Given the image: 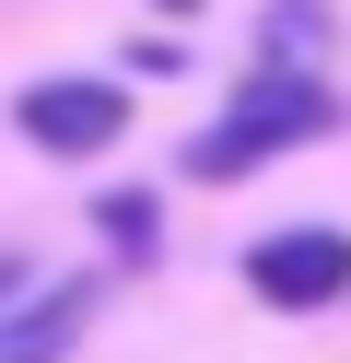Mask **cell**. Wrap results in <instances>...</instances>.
<instances>
[{
    "label": "cell",
    "mask_w": 351,
    "mask_h": 363,
    "mask_svg": "<svg viewBox=\"0 0 351 363\" xmlns=\"http://www.w3.org/2000/svg\"><path fill=\"white\" fill-rule=\"evenodd\" d=\"M328 129H340L328 71H269V59H257V71L234 82V106L187 141V176H199V188H234V176H257L269 152H304V141H328Z\"/></svg>",
    "instance_id": "obj_1"
},
{
    "label": "cell",
    "mask_w": 351,
    "mask_h": 363,
    "mask_svg": "<svg viewBox=\"0 0 351 363\" xmlns=\"http://www.w3.org/2000/svg\"><path fill=\"white\" fill-rule=\"evenodd\" d=\"M12 129L35 152H59V164H94V152L129 129V82H94V71H47L12 94Z\"/></svg>",
    "instance_id": "obj_2"
},
{
    "label": "cell",
    "mask_w": 351,
    "mask_h": 363,
    "mask_svg": "<svg viewBox=\"0 0 351 363\" xmlns=\"http://www.w3.org/2000/svg\"><path fill=\"white\" fill-rule=\"evenodd\" d=\"M246 293H257V305H281V316L340 305V293H351V235H340V223H293V235H257V246H246Z\"/></svg>",
    "instance_id": "obj_3"
},
{
    "label": "cell",
    "mask_w": 351,
    "mask_h": 363,
    "mask_svg": "<svg viewBox=\"0 0 351 363\" xmlns=\"http://www.w3.org/2000/svg\"><path fill=\"white\" fill-rule=\"evenodd\" d=\"M94 223H106V246H117V258H152V235H164L140 188H106V199H94Z\"/></svg>",
    "instance_id": "obj_4"
},
{
    "label": "cell",
    "mask_w": 351,
    "mask_h": 363,
    "mask_svg": "<svg viewBox=\"0 0 351 363\" xmlns=\"http://www.w3.org/2000/svg\"><path fill=\"white\" fill-rule=\"evenodd\" d=\"M152 12H199V0H152Z\"/></svg>",
    "instance_id": "obj_5"
}]
</instances>
